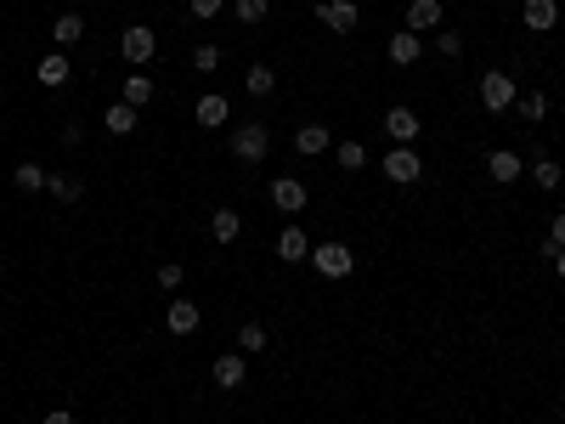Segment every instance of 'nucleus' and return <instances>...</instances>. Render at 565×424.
I'll return each mask as SVG.
<instances>
[{"label":"nucleus","mask_w":565,"mask_h":424,"mask_svg":"<svg viewBox=\"0 0 565 424\" xmlns=\"http://www.w3.org/2000/svg\"><path fill=\"white\" fill-rule=\"evenodd\" d=\"M238 232H243L238 209H215V216H209V238L215 244H238Z\"/></svg>","instance_id":"21"},{"label":"nucleus","mask_w":565,"mask_h":424,"mask_svg":"<svg viewBox=\"0 0 565 424\" xmlns=\"http://www.w3.org/2000/svg\"><path fill=\"white\" fill-rule=\"evenodd\" d=\"M266 147H271V131H266V124H238V131H232V159H238V164H260Z\"/></svg>","instance_id":"4"},{"label":"nucleus","mask_w":565,"mask_h":424,"mask_svg":"<svg viewBox=\"0 0 565 424\" xmlns=\"http://www.w3.org/2000/svg\"><path fill=\"white\" fill-rule=\"evenodd\" d=\"M51 40H57V51L79 46V40H86V17H79V12H62L57 23H51Z\"/></svg>","instance_id":"20"},{"label":"nucleus","mask_w":565,"mask_h":424,"mask_svg":"<svg viewBox=\"0 0 565 424\" xmlns=\"http://www.w3.org/2000/svg\"><path fill=\"white\" fill-rule=\"evenodd\" d=\"M418 176H424V164H418V147H390V153H385V181L413 187Z\"/></svg>","instance_id":"5"},{"label":"nucleus","mask_w":565,"mask_h":424,"mask_svg":"<svg viewBox=\"0 0 565 424\" xmlns=\"http://www.w3.org/2000/svg\"><path fill=\"white\" fill-rule=\"evenodd\" d=\"M153 51H159V34H153L148 23H131V29L119 34V57L131 62V69H148V62H153Z\"/></svg>","instance_id":"2"},{"label":"nucleus","mask_w":565,"mask_h":424,"mask_svg":"<svg viewBox=\"0 0 565 424\" xmlns=\"http://www.w3.org/2000/svg\"><path fill=\"white\" fill-rule=\"evenodd\" d=\"M385 136H390L396 147H413V142H418V114L407 108V102H396V108L385 114Z\"/></svg>","instance_id":"8"},{"label":"nucleus","mask_w":565,"mask_h":424,"mask_svg":"<svg viewBox=\"0 0 565 424\" xmlns=\"http://www.w3.org/2000/svg\"><path fill=\"white\" fill-rule=\"evenodd\" d=\"M226 6V0H193V17H198V23H209V17H215Z\"/></svg>","instance_id":"35"},{"label":"nucleus","mask_w":565,"mask_h":424,"mask_svg":"<svg viewBox=\"0 0 565 424\" xmlns=\"http://www.w3.org/2000/svg\"><path fill=\"white\" fill-rule=\"evenodd\" d=\"M46 181H51V170L34 164V159H23V164L12 170V187H17V193H46Z\"/></svg>","instance_id":"18"},{"label":"nucleus","mask_w":565,"mask_h":424,"mask_svg":"<svg viewBox=\"0 0 565 424\" xmlns=\"http://www.w3.org/2000/svg\"><path fill=\"white\" fill-rule=\"evenodd\" d=\"M435 51L442 57H464V34H435Z\"/></svg>","instance_id":"33"},{"label":"nucleus","mask_w":565,"mask_h":424,"mask_svg":"<svg viewBox=\"0 0 565 424\" xmlns=\"http://www.w3.org/2000/svg\"><path fill=\"white\" fill-rule=\"evenodd\" d=\"M278 261H288V266L311 261V238H305L300 226H283V238H278Z\"/></svg>","instance_id":"17"},{"label":"nucleus","mask_w":565,"mask_h":424,"mask_svg":"<svg viewBox=\"0 0 565 424\" xmlns=\"http://www.w3.org/2000/svg\"><path fill=\"white\" fill-rule=\"evenodd\" d=\"M333 164H340V170H362L368 164V147L362 142H340V147H333Z\"/></svg>","instance_id":"28"},{"label":"nucleus","mask_w":565,"mask_h":424,"mask_svg":"<svg viewBox=\"0 0 565 424\" xmlns=\"http://www.w3.org/2000/svg\"><path fill=\"white\" fill-rule=\"evenodd\" d=\"M102 124H108V136H131V131H136V108H124V102H114V108L102 114Z\"/></svg>","instance_id":"26"},{"label":"nucleus","mask_w":565,"mask_h":424,"mask_svg":"<svg viewBox=\"0 0 565 424\" xmlns=\"http://www.w3.org/2000/svg\"><path fill=\"white\" fill-rule=\"evenodd\" d=\"M407 29H413V34L442 29V0H413V6H407Z\"/></svg>","instance_id":"19"},{"label":"nucleus","mask_w":565,"mask_h":424,"mask_svg":"<svg viewBox=\"0 0 565 424\" xmlns=\"http://www.w3.org/2000/svg\"><path fill=\"white\" fill-rule=\"evenodd\" d=\"M209 379H215L221 391H238L243 379H249V363H243V351H221V356H215V368H209Z\"/></svg>","instance_id":"9"},{"label":"nucleus","mask_w":565,"mask_h":424,"mask_svg":"<svg viewBox=\"0 0 565 424\" xmlns=\"http://www.w3.org/2000/svg\"><path fill=\"white\" fill-rule=\"evenodd\" d=\"M295 147H300L305 159L328 153V124H300V131H295Z\"/></svg>","instance_id":"22"},{"label":"nucleus","mask_w":565,"mask_h":424,"mask_svg":"<svg viewBox=\"0 0 565 424\" xmlns=\"http://www.w3.org/2000/svg\"><path fill=\"white\" fill-rule=\"evenodd\" d=\"M549 261H554V272L565 278V249H549Z\"/></svg>","instance_id":"37"},{"label":"nucleus","mask_w":565,"mask_h":424,"mask_svg":"<svg viewBox=\"0 0 565 424\" xmlns=\"http://www.w3.org/2000/svg\"><path fill=\"white\" fill-rule=\"evenodd\" d=\"M532 181L542 187V193H554V187L565 181V170H560V164H554L549 153H537V159H532Z\"/></svg>","instance_id":"25"},{"label":"nucleus","mask_w":565,"mask_h":424,"mask_svg":"<svg viewBox=\"0 0 565 424\" xmlns=\"http://www.w3.org/2000/svg\"><path fill=\"white\" fill-rule=\"evenodd\" d=\"M317 23H323V29H333V34H357L362 12L351 6V0H317Z\"/></svg>","instance_id":"6"},{"label":"nucleus","mask_w":565,"mask_h":424,"mask_svg":"<svg viewBox=\"0 0 565 424\" xmlns=\"http://www.w3.org/2000/svg\"><path fill=\"white\" fill-rule=\"evenodd\" d=\"M34 79L46 85V91H62V85L74 79V62H68V51H51V57H40V69H34Z\"/></svg>","instance_id":"11"},{"label":"nucleus","mask_w":565,"mask_h":424,"mask_svg":"<svg viewBox=\"0 0 565 424\" xmlns=\"http://www.w3.org/2000/svg\"><path fill=\"white\" fill-rule=\"evenodd\" d=\"M164 323H170V334H198V323H204V311L193 306V300H170V311H164Z\"/></svg>","instance_id":"15"},{"label":"nucleus","mask_w":565,"mask_h":424,"mask_svg":"<svg viewBox=\"0 0 565 424\" xmlns=\"http://www.w3.org/2000/svg\"><path fill=\"white\" fill-rule=\"evenodd\" d=\"M181 278H187L181 261H164V266H159V289H181Z\"/></svg>","instance_id":"32"},{"label":"nucleus","mask_w":565,"mask_h":424,"mask_svg":"<svg viewBox=\"0 0 565 424\" xmlns=\"http://www.w3.org/2000/svg\"><path fill=\"white\" fill-rule=\"evenodd\" d=\"M243 91H249V97H271V91H278V74H271V62H255V69L243 74Z\"/></svg>","instance_id":"24"},{"label":"nucleus","mask_w":565,"mask_h":424,"mask_svg":"<svg viewBox=\"0 0 565 424\" xmlns=\"http://www.w3.org/2000/svg\"><path fill=\"white\" fill-rule=\"evenodd\" d=\"M549 249H565V216H554V232L542 238V254H549Z\"/></svg>","instance_id":"34"},{"label":"nucleus","mask_w":565,"mask_h":424,"mask_svg":"<svg viewBox=\"0 0 565 424\" xmlns=\"http://www.w3.org/2000/svg\"><path fill=\"white\" fill-rule=\"evenodd\" d=\"M311 266H317L323 278H351V272H357V254H351V244H317L311 249Z\"/></svg>","instance_id":"3"},{"label":"nucleus","mask_w":565,"mask_h":424,"mask_svg":"<svg viewBox=\"0 0 565 424\" xmlns=\"http://www.w3.org/2000/svg\"><path fill=\"white\" fill-rule=\"evenodd\" d=\"M119 102H124V108H136V114L148 108V102H153V79H148V69H136L131 79L119 85Z\"/></svg>","instance_id":"14"},{"label":"nucleus","mask_w":565,"mask_h":424,"mask_svg":"<svg viewBox=\"0 0 565 424\" xmlns=\"http://www.w3.org/2000/svg\"><path fill=\"white\" fill-rule=\"evenodd\" d=\"M487 176H492L497 187H515L520 176H526V159H520L515 147H497V153H487Z\"/></svg>","instance_id":"7"},{"label":"nucleus","mask_w":565,"mask_h":424,"mask_svg":"<svg viewBox=\"0 0 565 424\" xmlns=\"http://www.w3.org/2000/svg\"><path fill=\"white\" fill-rule=\"evenodd\" d=\"M418 51H424V34H413V29L390 34V62H396V69H413V62H418Z\"/></svg>","instance_id":"16"},{"label":"nucleus","mask_w":565,"mask_h":424,"mask_svg":"<svg viewBox=\"0 0 565 424\" xmlns=\"http://www.w3.org/2000/svg\"><path fill=\"white\" fill-rule=\"evenodd\" d=\"M266 12H271V0H238V23H266Z\"/></svg>","instance_id":"30"},{"label":"nucleus","mask_w":565,"mask_h":424,"mask_svg":"<svg viewBox=\"0 0 565 424\" xmlns=\"http://www.w3.org/2000/svg\"><path fill=\"white\" fill-rule=\"evenodd\" d=\"M46 424H74V413H68V408H51V413H46Z\"/></svg>","instance_id":"36"},{"label":"nucleus","mask_w":565,"mask_h":424,"mask_svg":"<svg viewBox=\"0 0 565 424\" xmlns=\"http://www.w3.org/2000/svg\"><path fill=\"white\" fill-rule=\"evenodd\" d=\"M520 23L532 34H549L560 23V0H520Z\"/></svg>","instance_id":"10"},{"label":"nucleus","mask_w":565,"mask_h":424,"mask_svg":"<svg viewBox=\"0 0 565 424\" xmlns=\"http://www.w3.org/2000/svg\"><path fill=\"white\" fill-rule=\"evenodd\" d=\"M46 193H51L57 204H79V198H86V187H79V176H62V170H51Z\"/></svg>","instance_id":"23"},{"label":"nucleus","mask_w":565,"mask_h":424,"mask_svg":"<svg viewBox=\"0 0 565 424\" xmlns=\"http://www.w3.org/2000/svg\"><path fill=\"white\" fill-rule=\"evenodd\" d=\"M515 79L504 74V69H487V74H480V108H487V114H509L515 108Z\"/></svg>","instance_id":"1"},{"label":"nucleus","mask_w":565,"mask_h":424,"mask_svg":"<svg viewBox=\"0 0 565 424\" xmlns=\"http://www.w3.org/2000/svg\"><path fill=\"white\" fill-rule=\"evenodd\" d=\"M271 204H278L283 216H300V209H305V181L278 176V181H271Z\"/></svg>","instance_id":"12"},{"label":"nucleus","mask_w":565,"mask_h":424,"mask_svg":"<svg viewBox=\"0 0 565 424\" xmlns=\"http://www.w3.org/2000/svg\"><path fill=\"white\" fill-rule=\"evenodd\" d=\"M515 108H520V119L542 124V119H549V97H542V91H526V97H515Z\"/></svg>","instance_id":"27"},{"label":"nucleus","mask_w":565,"mask_h":424,"mask_svg":"<svg viewBox=\"0 0 565 424\" xmlns=\"http://www.w3.org/2000/svg\"><path fill=\"white\" fill-rule=\"evenodd\" d=\"M193 69H198V74H215V69H221V46L198 40V46H193Z\"/></svg>","instance_id":"29"},{"label":"nucleus","mask_w":565,"mask_h":424,"mask_svg":"<svg viewBox=\"0 0 565 424\" xmlns=\"http://www.w3.org/2000/svg\"><path fill=\"white\" fill-rule=\"evenodd\" d=\"M238 351H266V328L260 323H243L238 328Z\"/></svg>","instance_id":"31"},{"label":"nucleus","mask_w":565,"mask_h":424,"mask_svg":"<svg viewBox=\"0 0 565 424\" xmlns=\"http://www.w3.org/2000/svg\"><path fill=\"white\" fill-rule=\"evenodd\" d=\"M193 119L204 124V131H215V124H226V119H232V102H226L221 91H209V97H198V108H193Z\"/></svg>","instance_id":"13"}]
</instances>
